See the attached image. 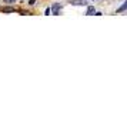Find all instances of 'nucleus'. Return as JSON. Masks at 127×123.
<instances>
[{
    "instance_id": "nucleus-2",
    "label": "nucleus",
    "mask_w": 127,
    "mask_h": 123,
    "mask_svg": "<svg viewBox=\"0 0 127 123\" xmlns=\"http://www.w3.org/2000/svg\"><path fill=\"white\" fill-rule=\"evenodd\" d=\"M126 9H127V1H124V3H123V4H121V6L119 7V9H117V13H121V12H124Z\"/></svg>"
},
{
    "instance_id": "nucleus-5",
    "label": "nucleus",
    "mask_w": 127,
    "mask_h": 123,
    "mask_svg": "<svg viewBox=\"0 0 127 123\" xmlns=\"http://www.w3.org/2000/svg\"><path fill=\"white\" fill-rule=\"evenodd\" d=\"M3 12L4 13H13L14 9H12V7H3Z\"/></svg>"
},
{
    "instance_id": "nucleus-3",
    "label": "nucleus",
    "mask_w": 127,
    "mask_h": 123,
    "mask_svg": "<svg viewBox=\"0 0 127 123\" xmlns=\"http://www.w3.org/2000/svg\"><path fill=\"white\" fill-rule=\"evenodd\" d=\"M93 13H94V7L89 6V7H87V13H86V14H87V16H92Z\"/></svg>"
},
{
    "instance_id": "nucleus-1",
    "label": "nucleus",
    "mask_w": 127,
    "mask_h": 123,
    "mask_svg": "<svg viewBox=\"0 0 127 123\" xmlns=\"http://www.w3.org/2000/svg\"><path fill=\"white\" fill-rule=\"evenodd\" d=\"M71 4H74V6H84L86 1L84 0H71Z\"/></svg>"
},
{
    "instance_id": "nucleus-4",
    "label": "nucleus",
    "mask_w": 127,
    "mask_h": 123,
    "mask_svg": "<svg viewBox=\"0 0 127 123\" xmlns=\"http://www.w3.org/2000/svg\"><path fill=\"white\" fill-rule=\"evenodd\" d=\"M59 9H60V4H54V6H53V13H54V14H57L59 13Z\"/></svg>"
},
{
    "instance_id": "nucleus-6",
    "label": "nucleus",
    "mask_w": 127,
    "mask_h": 123,
    "mask_svg": "<svg viewBox=\"0 0 127 123\" xmlns=\"http://www.w3.org/2000/svg\"><path fill=\"white\" fill-rule=\"evenodd\" d=\"M4 3H13V1H16V0H3Z\"/></svg>"
},
{
    "instance_id": "nucleus-7",
    "label": "nucleus",
    "mask_w": 127,
    "mask_h": 123,
    "mask_svg": "<svg viewBox=\"0 0 127 123\" xmlns=\"http://www.w3.org/2000/svg\"><path fill=\"white\" fill-rule=\"evenodd\" d=\"M50 13H52V10H50V9H46V14H47V16H49Z\"/></svg>"
}]
</instances>
